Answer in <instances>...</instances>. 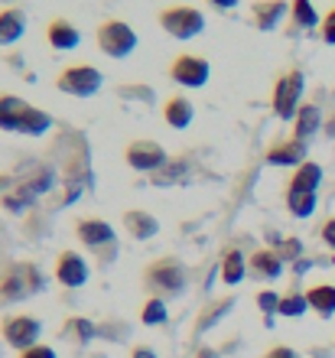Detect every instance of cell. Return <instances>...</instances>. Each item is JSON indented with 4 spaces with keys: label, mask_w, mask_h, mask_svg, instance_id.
<instances>
[{
    "label": "cell",
    "mask_w": 335,
    "mask_h": 358,
    "mask_svg": "<svg viewBox=\"0 0 335 358\" xmlns=\"http://www.w3.org/2000/svg\"><path fill=\"white\" fill-rule=\"evenodd\" d=\"M186 283H189V273L179 257H157V261H150L147 271H143V287H147L153 296H159V300L179 296V293L186 290Z\"/></svg>",
    "instance_id": "cell-2"
},
{
    "label": "cell",
    "mask_w": 335,
    "mask_h": 358,
    "mask_svg": "<svg viewBox=\"0 0 335 358\" xmlns=\"http://www.w3.org/2000/svg\"><path fill=\"white\" fill-rule=\"evenodd\" d=\"M277 255L283 257V261H299V257H303V241H299V238H287V241H280Z\"/></svg>",
    "instance_id": "cell-33"
},
{
    "label": "cell",
    "mask_w": 335,
    "mask_h": 358,
    "mask_svg": "<svg viewBox=\"0 0 335 358\" xmlns=\"http://www.w3.org/2000/svg\"><path fill=\"white\" fill-rule=\"evenodd\" d=\"M0 189H3V179H0Z\"/></svg>",
    "instance_id": "cell-42"
},
{
    "label": "cell",
    "mask_w": 335,
    "mask_h": 358,
    "mask_svg": "<svg viewBox=\"0 0 335 358\" xmlns=\"http://www.w3.org/2000/svg\"><path fill=\"white\" fill-rule=\"evenodd\" d=\"M66 336L75 342H92L94 336H98V329H94L92 320H82V316H72V320L66 322Z\"/></svg>",
    "instance_id": "cell-30"
},
{
    "label": "cell",
    "mask_w": 335,
    "mask_h": 358,
    "mask_svg": "<svg viewBox=\"0 0 335 358\" xmlns=\"http://www.w3.org/2000/svg\"><path fill=\"white\" fill-rule=\"evenodd\" d=\"M52 182H56V173H52V166H46V163H36V166H33L27 176L17 179L13 192H7V196H3V208H10V212H23V208L33 206V202H36L43 192H49V189H52Z\"/></svg>",
    "instance_id": "cell-3"
},
{
    "label": "cell",
    "mask_w": 335,
    "mask_h": 358,
    "mask_svg": "<svg viewBox=\"0 0 335 358\" xmlns=\"http://www.w3.org/2000/svg\"><path fill=\"white\" fill-rule=\"evenodd\" d=\"M303 88H306V76L299 69H290L287 76L277 78L273 94H270V108L280 121H293L297 111L303 108Z\"/></svg>",
    "instance_id": "cell-4"
},
{
    "label": "cell",
    "mask_w": 335,
    "mask_h": 358,
    "mask_svg": "<svg viewBox=\"0 0 335 358\" xmlns=\"http://www.w3.org/2000/svg\"><path fill=\"white\" fill-rule=\"evenodd\" d=\"M33 104H27L17 94H0V131H17L23 127V117Z\"/></svg>",
    "instance_id": "cell-17"
},
{
    "label": "cell",
    "mask_w": 335,
    "mask_h": 358,
    "mask_svg": "<svg viewBox=\"0 0 335 358\" xmlns=\"http://www.w3.org/2000/svg\"><path fill=\"white\" fill-rule=\"evenodd\" d=\"M215 10H234L238 7V0H208Z\"/></svg>",
    "instance_id": "cell-39"
},
{
    "label": "cell",
    "mask_w": 335,
    "mask_h": 358,
    "mask_svg": "<svg viewBox=\"0 0 335 358\" xmlns=\"http://www.w3.org/2000/svg\"><path fill=\"white\" fill-rule=\"evenodd\" d=\"M189 170V163L186 160H176V163H166V166H163V170H157L153 173V182H157V186H169V182H176L179 176H183V173Z\"/></svg>",
    "instance_id": "cell-31"
},
{
    "label": "cell",
    "mask_w": 335,
    "mask_h": 358,
    "mask_svg": "<svg viewBox=\"0 0 335 358\" xmlns=\"http://www.w3.org/2000/svg\"><path fill=\"white\" fill-rule=\"evenodd\" d=\"M43 287H46V280H43L36 264H13L0 277V303H20L29 293H39Z\"/></svg>",
    "instance_id": "cell-5"
},
{
    "label": "cell",
    "mask_w": 335,
    "mask_h": 358,
    "mask_svg": "<svg viewBox=\"0 0 335 358\" xmlns=\"http://www.w3.org/2000/svg\"><path fill=\"white\" fill-rule=\"evenodd\" d=\"M332 264H335V255H332Z\"/></svg>",
    "instance_id": "cell-43"
},
{
    "label": "cell",
    "mask_w": 335,
    "mask_h": 358,
    "mask_svg": "<svg viewBox=\"0 0 335 358\" xmlns=\"http://www.w3.org/2000/svg\"><path fill=\"white\" fill-rule=\"evenodd\" d=\"M88 277H92V271H88V264H85V257L78 255V251H59V257H56V280L62 283V287L78 290V287L88 283Z\"/></svg>",
    "instance_id": "cell-13"
},
{
    "label": "cell",
    "mask_w": 335,
    "mask_h": 358,
    "mask_svg": "<svg viewBox=\"0 0 335 358\" xmlns=\"http://www.w3.org/2000/svg\"><path fill=\"white\" fill-rule=\"evenodd\" d=\"M322 182V166L313 160H306L303 166L293 170L287 182V208L293 212V218H309L316 212V192Z\"/></svg>",
    "instance_id": "cell-1"
},
{
    "label": "cell",
    "mask_w": 335,
    "mask_h": 358,
    "mask_svg": "<svg viewBox=\"0 0 335 358\" xmlns=\"http://www.w3.org/2000/svg\"><path fill=\"white\" fill-rule=\"evenodd\" d=\"M309 310V300L303 290H287L280 296V316H290V320H297L303 313Z\"/></svg>",
    "instance_id": "cell-28"
},
{
    "label": "cell",
    "mask_w": 335,
    "mask_h": 358,
    "mask_svg": "<svg viewBox=\"0 0 335 358\" xmlns=\"http://www.w3.org/2000/svg\"><path fill=\"white\" fill-rule=\"evenodd\" d=\"M124 228H127V235L137 238V241H150V238L159 235V222L150 212L143 208H127L124 212Z\"/></svg>",
    "instance_id": "cell-15"
},
{
    "label": "cell",
    "mask_w": 335,
    "mask_h": 358,
    "mask_svg": "<svg viewBox=\"0 0 335 358\" xmlns=\"http://www.w3.org/2000/svg\"><path fill=\"white\" fill-rule=\"evenodd\" d=\"M39 332H43V322L33 320V316H7L0 322V336L7 339V345L20 352L39 345Z\"/></svg>",
    "instance_id": "cell-11"
},
{
    "label": "cell",
    "mask_w": 335,
    "mask_h": 358,
    "mask_svg": "<svg viewBox=\"0 0 335 358\" xmlns=\"http://www.w3.org/2000/svg\"><path fill=\"white\" fill-rule=\"evenodd\" d=\"M319 36H322V43H329V46H335V7L329 10L326 17H322V27H319Z\"/></svg>",
    "instance_id": "cell-34"
},
{
    "label": "cell",
    "mask_w": 335,
    "mask_h": 358,
    "mask_svg": "<svg viewBox=\"0 0 335 358\" xmlns=\"http://www.w3.org/2000/svg\"><path fill=\"white\" fill-rule=\"evenodd\" d=\"M94 36H98V49L111 59H127L137 49V33L124 20H104Z\"/></svg>",
    "instance_id": "cell-7"
},
{
    "label": "cell",
    "mask_w": 335,
    "mask_h": 358,
    "mask_svg": "<svg viewBox=\"0 0 335 358\" xmlns=\"http://www.w3.org/2000/svg\"><path fill=\"white\" fill-rule=\"evenodd\" d=\"M192 117H196V108H192L189 98H183V94H173V98L163 104V121H166L173 131H186L189 124H192Z\"/></svg>",
    "instance_id": "cell-22"
},
{
    "label": "cell",
    "mask_w": 335,
    "mask_h": 358,
    "mask_svg": "<svg viewBox=\"0 0 335 358\" xmlns=\"http://www.w3.org/2000/svg\"><path fill=\"white\" fill-rule=\"evenodd\" d=\"M23 33H27V17H23V10H17V7L0 10V46L20 43Z\"/></svg>",
    "instance_id": "cell-20"
},
{
    "label": "cell",
    "mask_w": 335,
    "mask_h": 358,
    "mask_svg": "<svg viewBox=\"0 0 335 358\" xmlns=\"http://www.w3.org/2000/svg\"><path fill=\"white\" fill-rule=\"evenodd\" d=\"M290 17H293V27L297 29H316L319 23V10L313 7V0H293L290 3Z\"/></svg>",
    "instance_id": "cell-25"
},
{
    "label": "cell",
    "mask_w": 335,
    "mask_h": 358,
    "mask_svg": "<svg viewBox=\"0 0 335 358\" xmlns=\"http://www.w3.org/2000/svg\"><path fill=\"white\" fill-rule=\"evenodd\" d=\"M46 39H49V46L59 49V52H69V49H75L78 43H82V33H78V27L75 23H69V20H52L46 27Z\"/></svg>",
    "instance_id": "cell-18"
},
{
    "label": "cell",
    "mask_w": 335,
    "mask_h": 358,
    "mask_svg": "<svg viewBox=\"0 0 335 358\" xmlns=\"http://www.w3.org/2000/svg\"><path fill=\"white\" fill-rule=\"evenodd\" d=\"M264 358H299V355L290 349V345H273V349H270Z\"/></svg>",
    "instance_id": "cell-37"
},
{
    "label": "cell",
    "mask_w": 335,
    "mask_h": 358,
    "mask_svg": "<svg viewBox=\"0 0 335 358\" xmlns=\"http://www.w3.org/2000/svg\"><path fill=\"white\" fill-rule=\"evenodd\" d=\"M248 267H251L254 277H261V280H277L280 273H283V257L277 251H270V248H261V251H254L248 257Z\"/></svg>",
    "instance_id": "cell-19"
},
{
    "label": "cell",
    "mask_w": 335,
    "mask_h": 358,
    "mask_svg": "<svg viewBox=\"0 0 335 358\" xmlns=\"http://www.w3.org/2000/svg\"><path fill=\"white\" fill-rule=\"evenodd\" d=\"M49 127H52V114L43 111V108H29L27 117H23V127H20V134H27V137H43Z\"/></svg>",
    "instance_id": "cell-26"
},
{
    "label": "cell",
    "mask_w": 335,
    "mask_h": 358,
    "mask_svg": "<svg viewBox=\"0 0 335 358\" xmlns=\"http://www.w3.org/2000/svg\"><path fill=\"white\" fill-rule=\"evenodd\" d=\"M254 13V27L257 29H277L280 20L290 13V3L287 0H257L251 7Z\"/></svg>",
    "instance_id": "cell-16"
},
{
    "label": "cell",
    "mask_w": 335,
    "mask_h": 358,
    "mask_svg": "<svg viewBox=\"0 0 335 358\" xmlns=\"http://www.w3.org/2000/svg\"><path fill=\"white\" fill-rule=\"evenodd\" d=\"M159 27L166 29L173 39H196L205 29V17H202V10L176 3V7L159 10Z\"/></svg>",
    "instance_id": "cell-6"
},
{
    "label": "cell",
    "mask_w": 335,
    "mask_h": 358,
    "mask_svg": "<svg viewBox=\"0 0 335 358\" xmlns=\"http://www.w3.org/2000/svg\"><path fill=\"white\" fill-rule=\"evenodd\" d=\"M231 306H234V300H231V296H224V300H218V303H208V306H205V310H202V316H199V320H196V332H199V336H202V332H208V329H212L215 322L222 320V316H224V313H228V310H231Z\"/></svg>",
    "instance_id": "cell-27"
},
{
    "label": "cell",
    "mask_w": 335,
    "mask_h": 358,
    "mask_svg": "<svg viewBox=\"0 0 335 358\" xmlns=\"http://www.w3.org/2000/svg\"><path fill=\"white\" fill-rule=\"evenodd\" d=\"M326 134H329V137H335V114H332V121L326 124Z\"/></svg>",
    "instance_id": "cell-40"
},
{
    "label": "cell",
    "mask_w": 335,
    "mask_h": 358,
    "mask_svg": "<svg viewBox=\"0 0 335 358\" xmlns=\"http://www.w3.org/2000/svg\"><path fill=\"white\" fill-rule=\"evenodd\" d=\"M124 160H127L131 170L150 173V176H153L157 170L166 166L169 157H166V150H163L157 141H131L127 143V150H124Z\"/></svg>",
    "instance_id": "cell-9"
},
{
    "label": "cell",
    "mask_w": 335,
    "mask_h": 358,
    "mask_svg": "<svg viewBox=\"0 0 335 358\" xmlns=\"http://www.w3.org/2000/svg\"><path fill=\"white\" fill-rule=\"evenodd\" d=\"M319 131H322V111H319V104H303L297 111V117H293V137L306 143Z\"/></svg>",
    "instance_id": "cell-21"
},
{
    "label": "cell",
    "mask_w": 335,
    "mask_h": 358,
    "mask_svg": "<svg viewBox=\"0 0 335 358\" xmlns=\"http://www.w3.org/2000/svg\"><path fill=\"white\" fill-rule=\"evenodd\" d=\"M75 235L82 241L88 251H98V255L108 257V251L114 255V245H117V238H114V228L104 222V218H78L75 222Z\"/></svg>",
    "instance_id": "cell-10"
},
{
    "label": "cell",
    "mask_w": 335,
    "mask_h": 358,
    "mask_svg": "<svg viewBox=\"0 0 335 358\" xmlns=\"http://www.w3.org/2000/svg\"><path fill=\"white\" fill-rule=\"evenodd\" d=\"M199 358H218V355H215L212 349H205V352H202V355H199Z\"/></svg>",
    "instance_id": "cell-41"
},
{
    "label": "cell",
    "mask_w": 335,
    "mask_h": 358,
    "mask_svg": "<svg viewBox=\"0 0 335 358\" xmlns=\"http://www.w3.org/2000/svg\"><path fill=\"white\" fill-rule=\"evenodd\" d=\"M101 85H104V76L94 66H69L56 78L59 92L72 94V98H92V94H98Z\"/></svg>",
    "instance_id": "cell-8"
},
{
    "label": "cell",
    "mask_w": 335,
    "mask_h": 358,
    "mask_svg": "<svg viewBox=\"0 0 335 358\" xmlns=\"http://www.w3.org/2000/svg\"><path fill=\"white\" fill-rule=\"evenodd\" d=\"M131 358H157V352L150 349V345H134V349H131Z\"/></svg>",
    "instance_id": "cell-38"
},
{
    "label": "cell",
    "mask_w": 335,
    "mask_h": 358,
    "mask_svg": "<svg viewBox=\"0 0 335 358\" xmlns=\"http://www.w3.org/2000/svg\"><path fill=\"white\" fill-rule=\"evenodd\" d=\"M257 310L264 313V320H267V326H270V316H273V313H280V293L261 290V293H257Z\"/></svg>",
    "instance_id": "cell-32"
},
{
    "label": "cell",
    "mask_w": 335,
    "mask_h": 358,
    "mask_svg": "<svg viewBox=\"0 0 335 358\" xmlns=\"http://www.w3.org/2000/svg\"><path fill=\"white\" fill-rule=\"evenodd\" d=\"M166 316H169L166 300H159V296H150V300L143 303V310H140V322H143V326H163Z\"/></svg>",
    "instance_id": "cell-29"
},
{
    "label": "cell",
    "mask_w": 335,
    "mask_h": 358,
    "mask_svg": "<svg viewBox=\"0 0 335 358\" xmlns=\"http://www.w3.org/2000/svg\"><path fill=\"white\" fill-rule=\"evenodd\" d=\"M306 300H309V310L329 320L335 316V283H316V287H309L306 290Z\"/></svg>",
    "instance_id": "cell-23"
},
{
    "label": "cell",
    "mask_w": 335,
    "mask_h": 358,
    "mask_svg": "<svg viewBox=\"0 0 335 358\" xmlns=\"http://www.w3.org/2000/svg\"><path fill=\"white\" fill-rule=\"evenodd\" d=\"M208 76H212V66L202 56H189V52L176 56L173 66H169V78L183 88H205L208 85Z\"/></svg>",
    "instance_id": "cell-12"
},
{
    "label": "cell",
    "mask_w": 335,
    "mask_h": 358,
    "mask_svg": "<svg viewBox=\"0 0 335 358\" xmlns=\"http://www.w3.org/2000/svg\"><path fill=\"white\" fill-rule=\"evenodd\" d=\"M319 235H322V241H326V245L335 251V218H329L326 225H322V231H319Z\"/></svg>",
    "instance_id": "cell-36"
},
{
    "label": "cell",
    "mask_w": 335,
    "mask_h": 358,
    "mask_svg": "<svg viewBox=\"0 0 335 358\" xmlns=\"http://www.w3.org/2000/svg\"><path fill=\"white\" fill-rule=\"evenodd\" d=\"M222 280L228 283V287H234V283H241L244 277H248V257L241 255V248H228L222 255Z\"/></svg>",
    "instance_id": "cell-24"
},
{
    "label": "cell",
    "mask_w": 335,
    "mask_h": 358,
    "mask_svg": "<svg viewBox=\"0 0 335 358\" xmlns=\"http://www.w3.org/2000/svg\"><path fill=\"white\" fill-rule=\"evenodd\" d=\"M267 163L273 166H303L306 163V143L290 137V141H280L267 150Z\"/></svg>",
    "instance_id": "cell-14"
},
{
    "label": "cell",
    "mask_w": 335,
    "mask_h": 358,
    "mask_svg": "<svg viewBox=\"0 0 335 358\" xmlns=\"http://www.w3.org/2000/svg\"><path fill=\"white\" fill-rule=\"evenodd\" d=\"M20 358H56V349L52 345H33V349H27V352H20Z\"/></svg>",
    "instance_id": "cell-35"
}]
</instances>
